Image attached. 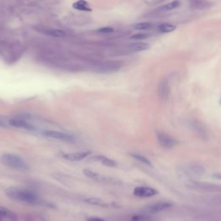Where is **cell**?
Instances as JSON below:
<instances>
[{
  "instance_id": "6da1fadb",
  "label": "cell",
  "mask_w": 221,
  "mask_h": 221,
  "mask_svg": "<svg viewBox=\"0 0 221 221\" xmlns=\"http://www.w3.org/2000/svg\"><path fill=\"white\" fill-rule=\"evenodd\" d=\"M5 193L9 198L16 200L33 204H36L40 203L39 197L35 193L28 190L12 187L6 189Z\"/></svg>"
},
{
  "instance_id": "7a4b0ae2",
  "label": "cell",
  "mask_w": 221,
  "mask_h": 221,
  "mask_svg": "<svg viewBox=\"0 0 221 221\" xmlns=\"http://www.w3.org/2000/svg\"><path fill=\"white\" fill-rule=\"evenodd\" d=\"M1 162L9 167L20 170L29 169L28 164L20 156L13 154H4L0 157Z\"/></svg>"
},
{
  "instance_id": "3957f363",
  "label": "cell",
  "mask_w": 221,
  "mask_h": 221,
  "mask_svg": "<svg viewBox=\"0 0 221 221\" xmlns=\"http://www.w3.org/2000/svg\"><path fill=\"white\" fill-rule=\"evenodd\" d=\"M83 173L87 178L97 182L104 183V184H121V182L117 178L110 177V176H105V175H102L96 173L90 169H84L83 170Z\"/></svg>"
},
{
  "instance_id": "277c9868",
  "label": "cell",
  "mask_w": 221,
  "mask_h": 221,
  "mask_svg": "<svg viewBox=\"0 0 221 221\" xmlns=\"http://www.w3.org/2000/svg\"><path fill=\"white\" fill-rule=\"evenodd\" d=\"M156 138L159 144L164 148L171 149L178 145V141L163 132H156Z\"/></svg>"
},
{
  "instance_id": "5b68a950",
  "label": "cell",
  "mask_w": 221,
  "mask_h": 221,
  "mask_svg": "<svg viewBox=\"0 0 221 221\" xmlns=\"http://www.w3.org/2000/svg\"><path fill=\"white\" fill-rule=\"evenodd\" d=\"M43 135L46 137L53 138L55 140H59L67 142L73 143L75 141V138L72 136L55 130H45L43 132Z\"/></svg>"
},
{
  "instance_id": "8992f818",
  "label": "cell",
  "mask_w": 221,
  "mask_h": 221,
  "mask_svg": "<svg viewBox=\"0 0 221 221\" xmlns=\"http://www.w3.org/2000/svg\"><path fill=\"white\" fill-rule=\"evenodd\" d=\"M171 206L172 204L167 202H160V203H156L145 207L143 209V213L155 214L167 210Z\"/></svg>"
},
{
  "instance_id": "52a82bcc",
  "label": "cell",
  "mask_w": 221,
  "mask_h": 221,
  "mask_svg": "<svg viewBox=\"0 0 221 221\" xmlns=\"http://www.w3.org/2000/svg\"><path fill=\"white\" fill-rule=\"evenodd\" d=\"M189 187L191 188L198 189V190L208 191V192H216L220 191V186L210 184V183L193 182L190 183Z\"/></svg>"
},
{
  "instance_id": "ba28073f",
  "label": "cell",
  "mask_w": 221,
  "mask_h": 221,
  "mask_svg": "<svg viewBox=\"0 0 221 221\" xmlns=\"http://www.w3.org/2000/svg\"><path fill=\"white\" fill-rule=\"evenodd\" d=\"M158 193L159 192L156 189L148 187H137L133 192L134 196L140 198L152 197Z\"/></svg>"
},
{
  "instance_id": "9c48e42d",
  "label": "cell",
  "mask_w": 221,
  "mask_h": 221,
  "mask_svg": "<svg viewBox=\"0 0 221 221\" xmlns=\"http://www.w3.org/2000/svg\"><path fill=\"white\" fill-rule=\"evenodd\" d=\"M170 92V86L169 84L168 80L166 79H162L158 87V93L160 99L162 100H166L169 97Z\"/></svg>"
},
{
  "instance_id": "30bf717a",
  "label": "cell",
  "mask_w": 221,
  "mask_h": 221,
  "mask_svg": "<svg viewBox=\"0 0 221 221\" xmlns=\"http://www.w3.org/2000/svg\"><path fill=\"white\" fill-rule=\"evenodd\" d=\"M92 154L91 151L79 152L74 153H61L60 155L63 158L71 162H79L84 160Z\"/></svg>"
},
{
  "instance_id": "8fae6325",
  "label": "cell",
  "mask_w": 221,
  "mask_h": 221,
  "mask_svg": "<svg viewBox=\"0 0 221 221\" xmlns=\"http://www.w3.org/2000/svg\"><path fill=\"white\" fill-rule=\"evenodd\" d=\"M121 68V65L116 62H108L99 66L98 71L99 73H110L118 71Z\"/></svg>"
},
{
  "instance_id": "7c38bea8",
  "label": "cell",
  "mask_w": 221,
  "mask_h": 221,
  "mask_svg": "<svg viewBox=\"0 0 221 221\" xmlns=\"http://www.w3.org/2000/svg\"><path fill=\"white\" fill-rule=\"evenodd\" d=\"M9 123L10 125L12 126V127L18 129H23L29 130H34L35 129V128L32 125H31L27 122H26L20 119H10L9 121Z\"/></svg>"
},
{
  "instance_id": "4fadbf2b",
  "label": "cell",
  "mask_w": 221,
  "mask_h": 221,
  "mask_svg": "<svg viewBox=\"0 0 221 221\" xmlns=\"http://www.w3.org/2000/svg\"><path fill=\"white\" fill-rule=\"evenodd\" d=\"M91 161L93 162H100L103 165L106 166V167H115L117 166V163L112 159L109 158H107L104 156L101 155H97L92 157L90 158Z\"/></svg>"
},
{
  "instance_id": "5bb4252c",
  "label": "cell",
  "mask_w": 221,
  "mask_h": 221,
  "mask_svg": "<svg viewBox=\"0 0 221 221\" xmlns=\"http://www.w3.org/2000/svg\"><path fill=\"white\" fill-rule=\"evenodd\" d=\"M73 7L75 9H77L79 10L82 11H87V12H91L92 10L90 9L89 4L88 3L84 0H79L77 2H75L73 4Z\"/></svg>"
},
{
  "instance_id": "9a60e30c",
  "label": "cell",
  "mask_w": 221,
  "mask_h": 221,
  "mask_svg": "<svg viewBox=\"0 0 221 221\" xmlns=\"http://www.w3.org/2000/svg\"><path fill=\"white\" fill-rule=\"evenodd\" d=\"M150 47V46L146 43H134L130 45V48L131 51L134 52H139L147 50Z\"/></svg>"
},
{
  "instance_id": "2e32d148",
  "label": "cell",
  "mask_w": 221,
  "mask_h": 221,
  "mask_svg": "<svg viewBox=\"0 0 221 221\" xmlns=\"http://www.w3.org/2000/svg\"><path fill=\"white\" fill-rule=\"evenodd\" d=\"M86 203L92 204V205H96L100 207H108V204L102 199L99 198H87L84 200Z\"/></svg>"
},
{
  "instance_id": "e0dca14e",
  "label": "cell",
  "mask_w": 221,
  "mask_h": 221,
  "mask_svg": "<svg viewBox=\"0 0 221 221\" xmlns=\"http://www.w3.org/2000/svg\"><path fill=\"white\" fill-rule=\"evenodd\" d=\"M176 27L172 24L162 23L158 27V31L161 33H168L176 29Z\"/></svg>"
},
{
  "instance_id": "ac0fdd59",
  "label": "cell",
  "mask_w": 221,
  "mask_h": 221,
  "mask_svg": "<svg viewBox=\"0 0 221 221\" xmlns=\"http://www.w3.org/2000/svg\"><path fill=\"white\" fill-rule=\"evenodd\" d=\"M130 156L132 157V158H134L135 159H136L137 160L140 161V162L145 164V165H147L149 167H153V164L152 163H151V162L146 157H145L142 155H140V154H131Z\"/></svg>"
},
{
  "instance_id": "d6986e66",
  "label": "cell",
  "mask_w": 221,
  "mask_h": 221,
  "mask_svg": "<svg viewBox=\"0 0 221 221\" xmlns=\"http://www.w3.org/2000/svg\"><path fill=\"white\" fill-rule=\"evenodd\" d=\"M180 5V2L179 0H174V1H173L172 2H170L166 5H164L163 7V10L165 11H169V10H171L173 9H174L178 7Z\"/></svg>"
},
{
  "instance_id": "ffe728a7",
  "label": "cell",
  "mask_w": 221,
  "mask_h": 221,
  "mask_svg": "<svg viewBox=\"0 0 221 221\" xmlns=\"http://www.w3.org/2000/svg\"><path fill=\"white\" fill-rule=\"evenodd\" d=\"M193 127L197 130L198 133L203 137L206 136V132L204 129V127L201 124L197 121H194L193 123Z\"/></svg>"
},
{
  "instance_id": "44dd1931",
  "label": "cell",
  "mask_w": 221,
  "mask_h": 221,
  "mask_svg": "<svg viewBox=\"0 0 221 221\" xmlns=\"http://www.w3.org/2000/svg\"><path fill=\"white\" fill-rule=\"evenodd\" d=\"M189 168L191 169L193 172L197 174H202L204 172V169L201 166L196 163L191 164V165L189 166Z\"/></svg>"
},
{
  "instance_id": "7402d4cb",
  "label": "cell",
  "mask_w": 221,
  "mask_h": 221,
  "mask_svg": "<svg viewBox=\"0 0 221 221\" xmlns=\"http://www.w3.org/2000/svg\"><path fill=\"white\" fill-rule=\"evenodd\" d=\"M149 37V35L147 34L137 33V34H135V35H133L132 36H131L130 39H134V40H141L147 39Z\"/></svg>"
},
{
  "instance_id": "603a6c76",
  "label": "cell",
  "mask_w": 221,
  "mask_h": 221,
  "mask_svg": "<svg viewBox=\"0 0 221 221\" xmlns=\"http://www.w3.org/2000/svg\"><path fill=\"white\" fill-rule=\"evenodd\" d=\"M151 27V25L149 23H140L134 26V29L137 30H147Z\"/></svg>"
},
{
  "instance_id": "cb8c5ba5",
  "label": "cell",
  "mask_w": 221,
  "mask_h": 221,
  "mask_svg": "<svg viewBox=\"0 0 221 221\" xmlns=\"http://www.w3.org/2000/svg\"><path fill=\"white\" fill-rule=\"evenodd\" d=\"M14 215L11 211L8 210L7 209H5V208H3V207H0V216L11 218Z\"/></svg>"
},
{
  "instance_id": "d4e9b609",
  "label": "cell",
  "mask_w": 221,
  "mask_h": 221,
  "mask_svg": "<svg viewBox=\"0 0 221 221\" xmlns=\"http://www.w3.org/2000/svg\"><path fill=\"white\" fill-rule=\"evenodd\" d=\"M49 35L55 37H64L66 36L64 31L58 29H53L49 31Z\"/></svg>"
},
{
  "instance_id": "484cf974",
  "label": "cell",
  "mask_w": 221,
  "mask_h": 221,
  "mask_svg": "<svg viewBox=\"0 0 221 221\" xmlns=\"http://www.w3.org/2000/svg\"><path fill=\"white\" fill-rule=\"evenodd\" d=\"M151 219V218L148 216V215H134L132 217L131 220H150Z\"/></svg>"
},
{
  "instance_id": "4316f807",
  "label": "cell",
  "mask_w": 221,
  "mask_h": 221,
  "mask_svg": "<svg viewBox=\"0 0 221 221\" xmlns=\"http://www.w3.org/2000/svg\"><path fill=\"white\" fill-rule=\"evenodd\" d=\"M113 31L114 30H113V29L112 27H102L99 29L98 32L100 33H111L113 32Z\"/></svg>"
},
{
  "instance_id": "83f0119b",
  "label": "cell",
  "mask_w": 221,
  "mask_h": 221,
  "mask_svg": "<svg viewBox=\"0 0 221 221\" xmlns=\"http://www.w3.org/2000/svg\"><path fill=\"white\" fill-rule=\"evenodd\" d=\"M88 220H99V221H102V220H104L102 218H100V217H90L89 219H88Z\"/></svg>"
},
{
  "instance_id": "f1b7e54d",
  "label": "cell",
  "mask_w": 221,
  "mask_h": 221,
  "mask_svg": "<svg viewBox=\"0 0 221 221\" xmlns=\"http://www.w3.org/2000/svg\"><path fill=\"white\" fill-rule=\"evenodd\" d=\"M4 125H3V123H2V122H0V127H4Z\"/></svg>"
}]
</instances>
